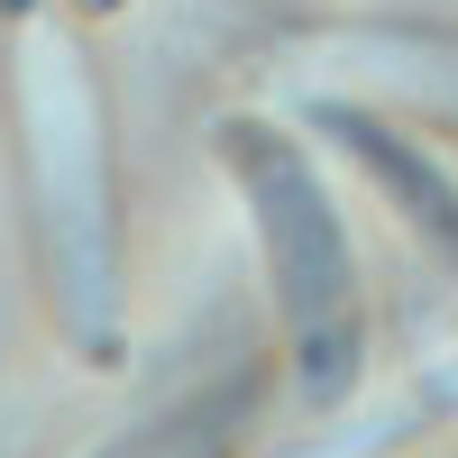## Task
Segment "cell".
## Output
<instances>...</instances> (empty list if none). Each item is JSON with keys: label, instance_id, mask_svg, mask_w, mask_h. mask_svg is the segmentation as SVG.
I'll list each match as a JSON object with an SVG mask.
<instances>
[{"label": "cell", "instance_id": "cell-1", "mask_svg": "<svg viewBox=\"0 0 458 458\" xmlns=\"http://www.w3.org/2000/svg\"><path fill=\"white\" fill-rule=\"evenodd\" d=\"M10 138H19V202L37 284L73 358H120L129 339V220L110 165V101L101 64L55 10L10 28Z\"/></svg>", "mask_w": 458, "mask_h": 458}, {"label": "cell", "instance_id": "cell-2", "mask_svg": "<svg viewBox=\"0 0 458 458\" xmlns=\"http://www.w3.org/2000/svg\"><path fill=\"white\" fill-rule=\"evenodd\" d=\"M211 157L229 165V193L257 229V266H266V293H276V321L293 349V386L321 412H339L367 386V266L330 202L312 138L276 110H229L211 129Z\"/></svg>", "mask_w": 458, "mask_h": 458}, {"label": "cell", "instance_id": "cell-3", "mask_svg": "<svg viewBox=\"0 0 458 458\" xmlns=\"http://www.w3.org/2000/svg\"><path fill=\"white\" fill-rule=\"evenodd\" d=\"M276 64H284L293 101H367V110H394L403 129L458 138V28L349 19V28L293 37Z\"/></svg>", "mask_w": 458, "mask_h": 458}, {"label": "cell", "instance_id": "cell-4", "mask_svg": "<svg viewBox=\"0 0 458 458\" xmlns=\"http://www.w3.org/2000/svg\"><path fill=\"white\" fill-rule=\"evenodd\" d=\"M312 120L358 157V174H367V193L386 202L403 229H412V248L422 257H440L449 276H458V183L422 157V147L403 138V120L394 110H367V101H302Z\"/></svg>", "mask_w": 458, "mask_h": 458}]
</instances>
